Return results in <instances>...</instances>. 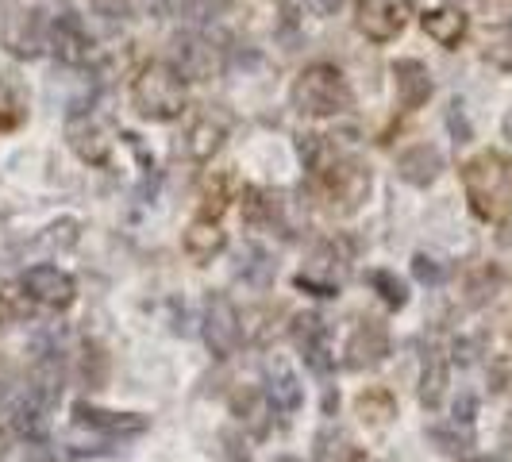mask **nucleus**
<instances>
[{
	"instance_id": "1",
	"label": "nucleus",
	"mask_w": 512,
	"mask_h": 462,
	"mask_svg": "<svg viewBox=\"0 0 512 462\" xmlns=\"http://www.w3.org/2000/svg\"><path fill=\"white\" fill-rule=\"evenodd\" d=\"M466 197L482 220H505L512 212V158L486 151L462 166Z\"/></svg>"
},
{
	"instance_id": "2",
	"label": "nucleus",
	"mask_w": 512,
	"mask_h": 462,
	"mask_svg": "<svg viewBox=\"0 0 512 462\" xmlns=\"http://www.w3.org/2000/svg\"><path fill=\"white\" fill-rule=\"evenodd\" d=\"M131 101L143 116L151 120H174L181 108H185V85L174 66H151L135 77V89H131Z\"/></svg>"
},
{
	"instance_id": "3",
	"label": "nucleus",
	"mask_w": 512,
	"mask_h": 462,
	"mask_svg": "<svg viewBox=\"0 0 512 462\" xmlns=\"http://www.w3.org/2000/svg\"><path fill=\"white\" fill-rule=\"evenodd\" d=\"M293 101L308 116H335L351 104V89L335 66H308L293 85Z\"/></svg>"
},
{
	"instance_id": "4",
	"label": "nucleus",
	"mask_w": 512,
	"mask_h": 462,
	"mask_svg": "<svg viewBox=\"0 0 512 462\" xmlns=\"http://www.w3.org/2000/svg\"><path fill=\"white\" fill-rule=\"evenodd\" d=\"M239 339H243V316L235 312V305H231L224 293L208 297L205 343L212 347V355H216V359H231V355H235V347H239Z\"/></svg>"
},
{
	"instance_id": "5",
	"label": "nucleus",
	"mask_w": 512,
	"mask_h": 462,
	"mask_svg": "<svg viewBox=\"0 0 512 462\" xmlns=\"http://www.w3.org/2000/svg\"><path fill=\"white\" fill-rule=\"evenodd\" d=\"M24 289L31 301H39L47 308H70L77 297L74 278L66 270H58V266H31L24 274Z\"/></svg>"
},
{
	"instance_id": "6",
	"label": "nucleus",
	"mask_w": 512,
	"mask_h": 462,
	"mask_svg": "<svg viewBox=\"0 0 512 462\" xmlns=\"http://www.w3.org/2000/svg\"><path fill=\"white\" fill-rule=\"evenodd\" d=\"M66 139H70L77 158L89 162V166H101V162H108V154H112V135L104 131V124L97 116H74L66 124Z\"/></svg>"
},
{
	"instance_id": "7",
	"label": "nucleus",
	"mask_w": 512,
	"mask_h": 462,
	"mask_svg": "<svg viewBox=\"0 0 512 462\" xmlns=\"http://www.w3.org/2000/svg\"><path fill=\"white\" fill-rule=\"evenodd\" d=\"M405 12H409V0H362L359 27L374 43H385L405 27Z\"/></svg>"
},
{
	"instance_id": "8",
	"label": "nucleus",
	"mask_w": 512,
	"mask_h": 462,
	"mask_svg": "<svg viewBox=\"0 0 512 462\" xmlns=\"http://www.w3.org/2000/svg\"><path fill=\"white\" fill-rule=\"evenodd\" d=\"M74 416L81 428L101 432V436H139L147 428V420L135 416V412H108V409H97V405H85V401L74 409Z\"/></svg>"
},
{
	"instance_id": "9",
	"label": "nucleus",
	"mask_w": 512,
	"mask_h": 462,
	"mask_svg": "<svg viewBox=\"0 0 512 462\" xmlns=\"http://www.w3.org/2000/svg\"><path fill=\"white\" fill-rule=\"evenodd\" d=\"M231 409H235V416L243 420V428H251V436L262 439L266 432H270L274 401H270V393H266V389H255V385L235 389V393H231Z\"/></svg>"
},
{
	"instance_id": "10",
	"label": "nucleus",
	"mask_w": 512,
	"mask_h": 462,
	"mask_svg": "<svg viewBox=\"0 0 512 462\" xmlns=\"http://www.w3.org/2000/svg\"><path fill=\"white\" fill-rule=\"evenodd\" d=\"M385 355H389V335H385V328L374 324V320H366L359 332L351 335V343H347V366H351V370H370V366H378Z\"/></svg>"
},
{
	"instance_id": "11",
	"label": "nucleus",
	"mask_w": 512,
	"mask_h": 462,
	"mask_svg": "<svg viewBox=\"0 0 512 462\" xmlns=\"http://www.w3.org/2000/svg\"><path fill=\"white\" fill-rule=\"evenodd\" d=\"M328 193L343 201V208H355L370 193V174L355 162H335L328 170Z\"/></svg>"
},
{
	"instance_id": "12",
	"label": "nucleus",
	"mask_w": 512,
	"mask_h": 462,
	"mask_svg": "<svg viewBox=\"0 0 512 462\" xmlns=\"http://www.w3.org/2000/svg\"><path fill=\"white\" fill-rule=\"evenodd\" d=\"M4 47L16 54H39V47H43L39 12H12L4 20Z\"/></svg>"
},
{
	"instance_id": "13",
	"label": "nucleus",
	"mask_w": 512,
	"mask_h": 462,
	"mask_svg": "<svg viewBox=\"0 0 512 462\" xmlns=\"http://www.w3.org/2000/svg\"><path fill=\"white\" fill-rule=\"evenodd\" d=\"M393 74H397V97H401L405 108H420V104L432 97V74H428L416 58L397 62V66H393Z\"/></svg>"
},
{
	"instance_id": "14",
	"label": "nucleus",
	"mask_w": 512,
	"mask_h": 462,
	"mask_svg": "<svg viewBox=\"0 0 512 462\" xmlns=\"http://www.w3.org/2000/svg\"><path fill=\"white\" fill-rule=\"evenodd\" d=\"M224 231L216 228V220H193L189 228H185V239H181V247H185V255L197 258V262H208V258H216L224 251Z\"/></svg>"
},
{
	"instance_id": "15",
	"label": "nucleus",
	"mask_w": 512,
	"mask_h": 462,
	"mask_svg": "<svg viewBox=\"0 0 512 462\" xmlns=\"http://www.w3.org/2000/svg\"><path fill=\"white\" fill-rule=\"evenodd\" d=\"M424 31L436 39L439 47H455L462 35H466V16L459 8H436V12H424Z\"/></svg>"
},
{
	"instance_id": "16",
	"label": "nucleus",
	"mask_w": 512,
	"mask_h": 462,
	"mask_svg": "<svg viewBox=\"0 0 512 462\" xmlns=\"http://www.w3.org/2000/svg\"><path fill=\"white\" fill-rule=\"evenodd\" d=\"M355 412H359L362 424L385 428V424L397 416V401H393L389 389H366V393H359V401H355Z\"/></svg>"
},
{
	"instance_id": "17",
	"label": "nucleus",
	"mask_w": 512,
	"mask_h": 462,
	"mask_svg": "<svg viewBox=\"0 0 512 462\" xmlns=\"http://www.w3.org/2000/svg\"><path fill=\"white\" fill-rule=\"evenodd\" d=\"M397 170H401V178L412 181V185H428V181L439 174V154L432 151V147H412V151L401 154Z\"/></svg>"
},
{
	"instance_id": "18",
	"label": "nucleus",
	"mask_w": 512,
	"mask_h": 462,
	"mask_svg": "<svg viewBox=\"0 0 512 462\" xmlns=\"http://www.w3.org/2000/svg\"><path fill=\"white\" fill-rule=\"evenodd\" d=\"M54 51L62 54L66 62H85L89 58V35L74 20H58L54 24Z\"/></svg>"
},
{
	"instance_id": "19",
	"label": "nucleus",
	"mask_w": 512,
	"mask_h": 462,
	"mask_svg": "<svg viewBox=\"0 0 512 462\" xmlns=\"http://www.w3.org/2000/svg\"><path fill=\"white\" fill-rule=\"evenodd\" d=\"M220 139H224V124H212V116H205V120H197V124L189 128L185 151L193 154L197 162H205V158H212V154H216Z\"/></svg>"
},
{
	"instance_id": "20",
	"label": "nucleus",
	"mask_w": 512,
	"mask_h": 462,
	"mask_svg": "<svg viewBox=\"0 0 512 462\" xmlns=\"http://www.w3.org/2000/svg\"><path fill=\"white\" fill-rule=\"evenodd\" d=\"M266 393H270L274 409H285V412H297L301 401H305L297 374H289V370H278V378H270V389H266Z\"/></svg>"
},
{
	"instance_id": "21",
	"label": "nucleus",
	"mask_w": 512,
	"mask_h": 462,
	"mask_svg": "<svg viewBox=\"0 0 512 462\" xmlns=\"http://www.w3.org/2000/svg\"><path fill=\"white\" fill-rule=\"evenodd\" d=\"M181 77H208L212 74V47H205V43H185V47H178V66H174Z\"/></svg>"
},
{
	"instance_id": "22",
	"label": "nucleus",
	"mask_w": 512,
	"mask_h": 462,
	"mask_svg": "<svg viewBox=\"0 0 512 462\" xmlns=\"http://www.w3.org/2000/svg\"><path fill=\"white\" fill-rule=\"evenodd\" d=\"M293 339H297V347L308 355L312 347H320V343H324V320H320L316 312L297 316V320H293Z\"/></svg>"
},
{
	"instance_id": "23",
	"label": "nucleus",
	"mask_w": 512,
	"mask_h": 462,
	"mask_svg": "<svg viewBox=\"0 0 512 462\" xmlns=\"http://www.w3.org/2000/svg\"><path fill=\"white\" fill-rule=\"evenodd\" d=\"M27 316H31L27 289H0V324L4 320H27Z\"/></svg>"
},
{
	"instance_id": "24",
	"label": "nucleus",
	"mask_w": 512,
	"mask_h": 462,
	"mask_svg": "<svg viewBox=\"0 0 512 462\" xmlns=\"http://www.w3.org/2000/svg\"><path fill=\"white\" fill-rule=\"evenodd\" d=\"M104 378H108V359H104V351L101 347L85 351V362H81V382H85V389H101Z\"/></svg>"
},
{
	"instance_id": "25",
	"label": "nucleus",
	"mask_w": 512,
	"mask_h": 462,
	"mask_svg": "<svg viewBox=\"0 0 512 462\" xmlns=\"http://www.w3.org/2000/svg\"><path fill=\"white\" fill-rule=\"evenodd\" d=\"M370 282H374V289H382V301L393 308L405 305V285L397 282L393 274H385V270H378V274H370Z\"/></svg>"
},
{
	"instance_id": "26",
	"label": "nucleus",
	"mask_w": 512,
	"mask_h": 462,
	"mask_svg": "<svg viewBox=\"0 0 512 462\" xmlns=\"http://www.w3.org/2000/svg\"><path fill=\"white\" fill-rule=\"evenodd\" d=\"M439 397H443V366H432L424 374V385H420V401L424 405H439Z\"/></svg>"
},
{
	"instance_id": "27",
	"label": "nucleus",
	"mask_w": 512,
	"mask_h": 462,
	"mask_svg": "<svg viewBox=\"0 0 512 462\" xmlns=\"http://www.w3.org/2000/svg\"><path fill=\"white\" fill-rule=\"evenodd\" d=\"M220 455H224V462H247V443H243V436L239 432H224L220 436Z\"/></svg>"
},
{
	"instance_id": "28",
	"label": "nucleus",
	"mask_w": 512,
	"mask_h": 462,
	"mask_svg": "<svg viewBox=\"0 0 512 462\" xmlns=\"http://www.w3.org/2000/svg\"><path fill=\"white\" fill-rule=\"evenodd\" d=\"M24 462H58V455H54V447H47L43 439H31L24 447Z\"/></svg>"
},
{
	"instance_id": "29",
	"label": "nucleus",
	"mask_w": 512,
	"mask_h": 462,
	"mask_svg": "<svg viewBox=\"0 0 512 462\" xmlns=\"http://www.w3.org/2000/svg\"><path fill=\"white\" fill-rule=\"evenodd\" d=\"M308 8H312V12H316V16H332L335 8H339V4H343V0H305Z\"/></svg>"
},
{
	"instance_id": "30",
	"label": "nucleus",
	"mask_w": 512,
	"mask_h": 462,
	"mask_svg": "<svg viewBox=\"0 0 512 462\" xmlns=\"http://www.w3.org/2000/svg\"><path fill=\"white\" fill-rule=\"evenodd\" d=\"M416 278H420V282H432V278H436V266H432V258H416Z\"/></svg>"
},
{
	"instance_id": "31",
	"label": "nucleus",
	"mask_w": 512,
	"mask_h": 462,
	"mask_svg": "<svg viewBox=\"0 0 512 462\" xmlns=\"http://www.w3.org/2000/svg\"><path fill=\"white\" fill-rule=\"evenodd\" d=\"M343 462H374V459H370L366 451H355V447H347V451H343Z\"/></svg>"
},
{
	"instance_id": "32",
	"label": "nucleus",
	"mask_w": 512,
	"mask_h": 462,
	"mask_svg": "<svg viewBox=\"0 0 512 462\" xmlns=\"http://www.w3.org/2000/svg\"><path fill=\"white\" fill-rule=\"evenodd\" d=\"M0 455H4V432H0Z\"/></svg>"
},
{
	"instance_id": "33",
	"label": "nucleus",
	"mask_w": 512,
	"mask_h": 462,
	"mask_svg": "<svg viewBox=\"0 0 512 462\" xmlns=\"http://www.w3.org/2000/svg\"><path fill=\"white\" fill-rule=\"evenodd\" d=\"M278 462H297V459H278Z\"/></svg>"
}]
</instances>
